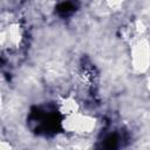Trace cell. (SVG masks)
Returning a JSON list of instances; mask_svg holds the SVG:
<instances>
[{
	"instance_id": "2",
	"label": "cell",
	"mask_w": 150,
	"mask_h": 150,
	"mask_svg": "<svg viewBox=\"0 0 150 150\" xmlns=\"http://www.w3.org/2000/svg\"><path fill=\"white\" fill-rule=\"evenodd\" d=\"M149 56H150V49L149 43L146 40H138L134 43L132 48V64L137 70H143L146 68V64L149 63Z\"/></svg>"
},
{
	"instance_id": "1",
	"label": "cell",
	"mask_w": 150,
	"mask_h": 150,
	"mask_svg": "<svg viewBox=\"0 0 150 150\" xmlns=\"http://www.w3.org/2000/svg\"><path fill=\"white\" fill-rule=\"evenodd\" d=\"M95 118L84 115L81 112H76L74 115H70L68 117H64L63 120V128L64 130L77 134V135H87L90 134L95 129Z\"/></svg>"
}]
</instances>
